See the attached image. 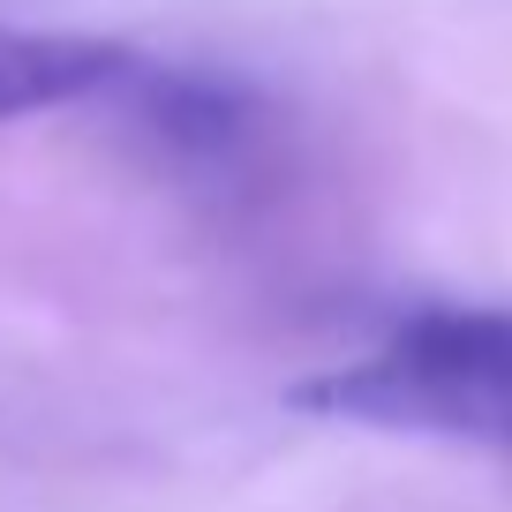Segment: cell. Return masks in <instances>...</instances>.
<instances>
[{
	"mask_svg": "<svg viewBox=\"0 0 512 512\" xmlns=\"http://www.w3.org/2000/svg\"><path fill=\"white\" fill-rule=\"evenodd\" d=\"M294 407L302 415L369 422V430H430V437L512 445V317H497V309L415 317L369 362L294 384Z\"/></svg>",
	"mask_w": 512,
	"mask_h": 512,
	"instance_id": "obj_1",
	"label": "cell"
},
{
	"mask_svg": "<svg viewBox=\"0 0 512 512\" xmlns=\"http://www.w3.org/2000/svg\"><path fill=\"white\" fill-rule=\"evenodd\" d=\"M136 76V53L106 38H68V31H0V121L53 113L76 98H106Z\"/></svg>",
	"mask_w": 512,
	"mask_h": 512,
	"instance_id": "obj_2",
	"label": "cell"
}]
</instances>
